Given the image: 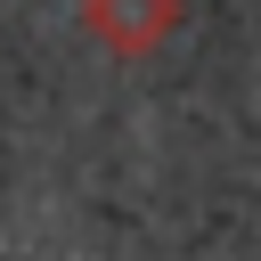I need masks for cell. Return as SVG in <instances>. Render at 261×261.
Segmentation results:
<instances>
[{"instance_id":"6da1fadb","label":"cell","mask_w":261,"mask_h":261,"mask_svg":"<svg viewBox=\"0 0 261 261\" xmlns=\"http://www.w3.org/2000/svg\"><path fill=\"white\" fill-rule=\"evenodd\" d=\"M82 24L114 57H147L179 33V0H82Z\"/></svg>"}]
</instances>
